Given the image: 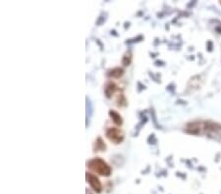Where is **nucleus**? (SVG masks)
I'll list each match as a JSON object with an SVG mask.
<instances>
[{
	"instance_id": "1",
	"label": "nucleus",
	"mask_w": 221,
	"mask_h": 194,
	"mask_svg": "<svg viewBox=\"0 0 221 194\" xmlns=\"http://www.w3.org/2000/svg\"><path fill=\"white\" fill-rule=\"evenodd\" d=\"M88 167L90 168L92 172L97 173V174H99L101 175H104V177L110 175L111 172H112L110 166H109L105 161H103L102 159H100V158H95V159L88 161Z\"/></svg>"
},
{
	"instance_id": "2",
	"label": "nucleus",
	"mask_w": 221,
	"mask_h": 194,
	"mask_svg": "<svg viewBox=\"0 0 221 194\" xmlns=\"http://www.w3.org/2000/svg\"><path fill=\"white\" fill-rule=\"evenodd\" d=\"M106 136L110 141H112L113 143L118 144L121 143L124 139V133L121 130V129L117 128H109L106 133Z\"/></svg>"
},
{
	"instance_id": "3",
	"label": "nucleus",
	"mask_w": 221,
	"mask_h": 194,
	"mask_svg": "<svg viewBox=\"0 0 221 194\" xmlns=\"http://www.w3.org/2000/svg\"><path fill=\"white\" fill-rule=\"evenodd\" d=\"M87 180L93 189L97 191V192H99L101 189V183L99 182V180H98L95 175L90 174V173H87Z\"/></svg>"
},
{
	"instance_id": "4",
	"label": "nucleus",
	"mask_w": 221,
	"mask_h": 194,
	"mask_svg": "<svg viewBox=\"0 0 221 194\" xmlns=\"http://www.w3.org/2000/svg\"><path fill=\"white\" fill-rule=\"evenodd\" d=\"M110 116L112 117L113 121L115 122L116 125H121L122 124V118L118 113L115 112V111H110Z\"/></svg>"
},
{
	"instance_id": "5",
	"label": "nucleus",
	"mask_w": 221,
	"mask_h": 194,
	"mask_svg": "<svg viewBox=\"0 0 221 194\" xmlns=\"http://www.w3.org/2000/svg\"><path fill=\"white\" fill-rule=\"evenodd\" d=\"M116 88H117V86L114 84H109L107 86H106V88H105L106 95H107L108 97H110L111 95H112L113 93H114V91L116 90Z\"/></svg>"
},
{
	"instance_id": "6",
	"label": "nucleus",
	"mask_w": 221,
	"mask_h": 194,
	"mask_svg": "<svg viewBox=\"0 0 221 194\" xmlns=\"http://www.w3.org/2000/svg\"><path fill=\"white\" fill-rule=\"evenodd\" d=\"M123 75V70L120 69V68H115L113 69L112 71L109 73V76L112 77H119Z\"/></svg>"
}]
</instances>
